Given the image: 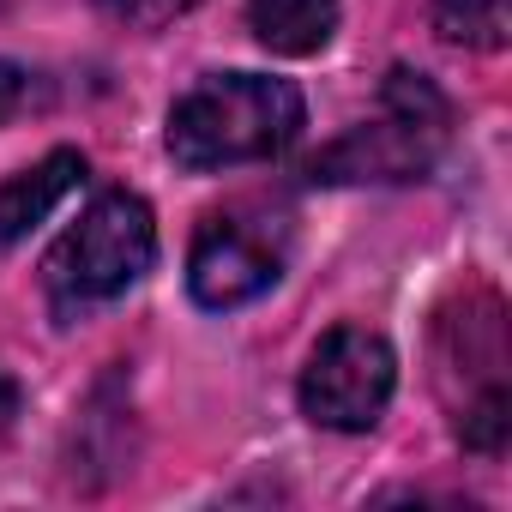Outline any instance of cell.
I'll list each match as a JSON object with an SVG mask.
<instances>
[{
    "mask_svg": "<svg viewBox=\"0 0 512 512\" xmlns=\"http://www.w3.org/2000/svg\"><path fill=\"white\" fill-rule=\"evenodd\" d=\"M157 260V217L139 193H103L85 205V217L49 247L43 290L55 314H85L115 296H127Z\"/></svg>",
    "mask_w": 512,
    "mask_h": 512,
    "instance_id": "2",
    "label": "cell"
},
{
    "mask_svg": "<svg viewBox=\"0 0 512 512\" xmlns=\"http://www.w3.org/2000/svg\"><path fill=\"white\" fill-rule=\"evenodd\" d=\"M284 260H290V223L278 211L260 205L211 211L187 253V296L211 314L247 308L284 278Z\"/></svg>",
    "mask_w": 512,
    "mask_h": 512,
    "instance_id": "4",
    "label": "cell"
},
{
    "mask_svg": "<svg viewBox=\"0 0 512 512\" xmlns=\"http://www.w3.org/2000/svg\"><path fill=\"white\" fill-rule=\"evenodd\" d=\"M308 127V103L290 79L272 73H211L169 109V157L187 175H217L241 163L284 157Z\"/></svg>",
    "mask_w": 512,
    "mask_h": 512,
    "instance_id": "1",
    "label": "cell"
},
{
    "mask_svg": "<svg viewBox=\"0 0 512 512\" xmlns=\"http://www.w3.org/2000/svg\"><path fill=\"white\" fill-rule=\"evenodd\" d=\"M25 109H43V79L19 61H0V127L19 121Z\"/></svg>",
    "mask_w": 512,
    "mask_h": 512,
    "instance_id": "10",
    "label": "cell"
},
{
    "mask_svg": "<svg viewBox=\"0 0 512 512\" xmlns=\"http://www.w3.org/2000/svg\"><path fill=\"white\" fill-rule=\"evenodd\" d=\"M13 416H19V386H13V374H0V440H7Z\"/></svg>",
    "mask_w": 512,
    "mask_h": 512,
    "instance_id": "11",
    "label": "cell"
},
{
    "mask_svg": "<svg viewBox=\"0 0 512 512\" xmlns=\"http://www.w3.org/2000/svg\"><path fill=\"white\" fill-rule=\"evenodd\" d=\"M452 133V103L434 91V79L392 67L380 85V115L350 127L338 145H326L308 175L338 187V181H422Z\"/></svg>",
    "mask_w": 512,
    "mask_h": 512,
    "instance_id": "3",
    "label": "cell"
},
{
    "mask_svg": "<svg viewBox=\"0 0 512 512\" xmlns=\"http://www.w3.org/2000/svg\"><path fill=\"white\" fill-rule=\"evenodd\" d=\"M338 19H344L338 0H247V31L260 37V49L290 61L320 55L338 37Z\"/></svg>",
    "mask_w": 512,
    "mask_h": 512,
    "instance_id": "7",
    "label": "cell"
},
{
    "mask_svg": "<svg viewBox=\"0 0 512 512\" xmlns=\"http://www.w3.org/2000/svg\"><path fill=\"white\" fill-rule=\"evenodd\" d=\"M193 7H199V0H97V13L127 25V31H163L181 13H193Z\"/></svg>",
    "mask_w": 512,
    "mask_h": 512,
    "instance_id": "9",
    "label": "cell"
},
{
    "mask_svg": "<svg viewBox=\"0 0 512 512\" xmlns=\"http://www.w3.org/2000/svg\"><path fill=\"white\" fill-rule=\"evenodd\" d=\"M398 392V356L380 332L368 326H338L314 344L308 368H302V416L314 428L332 434H368L380 422V410Z\"/></svg>",
    "mask_w": 512,
    "mask_h": 512,
    "instance_id": "5",
    "label": "cell"
},
{
    "mask_svg": "<svg viewBox=\"0 0 512 512\" xmlns=\"http://www.w3.org/2000/svg\"><path fill=\"white\" fill-rule=\"evenodd\" d=\"M428 19L452 49H482V55L506 49V0H434Z\"/></svg>",
    "mask_w": 512,
    "mask_h": 512,
    "instance_id": "8",
    "label": "cell"
},
{
    "mask_svg": "<svg viewBox=\"0 0 512 512\" xmlns=\"http://www.w3.org/2000/svg\"><path fill=\"white\" fill-rule=\"evenodd\" d=\"M85 181V157L79 151H49L43 163L19 169L0 181V241H25L37 223H49V211Z\"/></svg>",
    "mask_w": 512,
    "mask_h": 512,
    "instance_id": "6",
    "label": "cell"
}]
</instances>
